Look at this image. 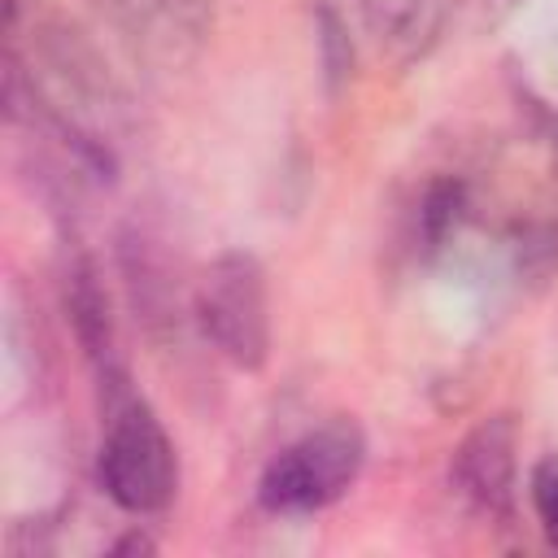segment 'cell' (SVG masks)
Listing matches in <instances>:
<instances>
[{
	"label": "cell",
	"instance_id": "2",
	"mask_svg": "<svg viewBox=\"0 0 558 558\" xmlns=\"http://www.w3.org/2000/svg\"><path fill=\"white\" fill-rule=\"evenodd\" d=\"M192 314L205 331V340L240 371H262L270 357V292L266 270L253 253H218L196 288H192Z\"/></svg>",
	"mask_w": 558,
	"mask_h": 558
},
{
	"label": "cell",
	"instance_id": "11",
	"mask_svg": "<svg viewBox=\"0 0 558 558\" xmlns=\"http://www.w3.org/2000/svg\"><path fill=\"white\" fill-rule=\"evenodd\" d=\"M349 61H353V48L344 39V26L331 9H323V65H327V78H344L349 74Z\"/></svg>",
	"mask_w": 558,
	"mask_h": 558
},
{
	"label": "cell",
	"instance_id": "12",
	"mask_svg": "<svg viewBox=\"0 0 558 558\" xmlns=\"http://www.w3.org/2000/svg\"><path fill=\"white\" fill-rule=\"evenodd\" d=\"M157 545L148 541V536H140V532H131V536H122L118 545H113V554H153Z\"/></svg>",
	"mask_w": 558,
	"mask_h": 558
},
{
	"label": "cell",
	"instance_id": "5",
	"mask_svg": "<svg viewBox=\"0 0 558 558\" xmlns=\"http://www.w3.org/2000/svg\"><path fill=\"white\" fill-rule=\"evenodd\" d=\"M458 493L488 519L514 523L519 501V427L510 414L480 418L453 449L449 466Z\"/></svg>",
	"mask_w": 558,
	"mask_h": 558
},
{
	"label": "cell",
	"instance_id": "6",
	"mask_svg": "<svg viewBox=\"0 0 558 558\" xmlns=\"http://www.w3.org/2000/svg\"><path fill=\"white\" fill-rule=\"evenodd\" d=\"M65 310H70V327L78 349L87 353L100 388H118L126 384V366L118 353V336H113V310H109V292L92 266V257H74L65 266Z\"/></svg>",
	"mask_w": 558,
	"mask_h": 558
},
{
	"label": "cell",
	"instance_id": "4",
	"mask_svg": "<svg viewBox=\"0 0 558 558\" xmlns=\"http://www.w3.org/2000/svg\"><path fill=\"white\" fill-rule=\"evenodd\" d=\"M135 61L179 70L209 31V0H92Z\"/></svg>",
	"mask_w": 558,
	"mask_h": 558
},
{
	"label": "cell",
	"instance_id": "1",
	"mask_svg": "<svg viewBox=\"0 0 558 558\" xmlns=\"http://www.w3.org/2000/svg\"><path fill=\"white\" fill-rule=\"evenodd\" d=\"M105 497L126 514H157L179 488V453L161 418L131 384L105 388V432L96 453Z\"/></svg>",
	"mask_w": 558,
	"mask_h": 558
},
{
	"label": "cell",
	"instance_id": "9",
	"mask_svg": "<svg viewBox=\"0 0 558 558\" xmlns=\"http://www.w3.org/2000/svg\"><path fill=\"white\" fill-rule=\"evenodd\" d=\"M527 497H532V510H536V523H541L545 541L558 549V453H549L532 466Z\"/></svg>",
	"mask_w": 558,
	"mask_h": 558
},
{
	"label": "cell",
	"instance_id": "3",
	"mask_svg": "<svg viewBox=\"0 0 558 558\" xmlns=\"http://www.w3.org/2000/svg\"><path fill=\"white\" fill-rule=\"evenodd\" d=\"M366 462V436L349 418H331L292 445H283L262 480H257V501L275 514H310L331 501H340Z\"/></svg>",
	"mask_w": 558,
	"mask_h": 558
},
{
	"label": "cell",
	"instance_id": "8",
	"mask_svg": "<svg viewBox=\"0 0 558 558\" xmlns=\"http://www.w3.org/2000/svg\"><path fill=\"white\" fill-rule=\"evenodd\" d=\"M157 240H148L144 231H126L122 235V275H126V288H131V301H135V318H144L148 327L161 318L170 323L174 318V279L170 270L161 266Z\"/></svg>",
	"mask_w": 558,
	"mask_h": 558
},
{
	"label": "cell",
	"instance_id": "10",
	"mask_svg": "<svg viewBox=\"0 0 558 558\" xmlns=\"http://www.w3.org/2000/svg\"><path fill=\"white\" fill-rule=\"evenodd\" d=\"M462 214V183H432L423 196V235L427 244H440L445 231L458 222Z\"/></svg>",
	"mask_w": 558,
	"mask_h": 558
},
{
	"label": "cell",
	"instance_id": "7",
	"mask_svg": "<svg viewBox=\"0 0 558 558\" xmlns=\"http://www.w3.org/2000/svg\"><path fill=\"white\" fill-rule=\"evenodd\" d=\"M357 9L371 39L392 57L423 52L440 26V0H357Z\"/></svg>",
	"mask_w": 558,
	"mask_h": 558
}]
</instances>
